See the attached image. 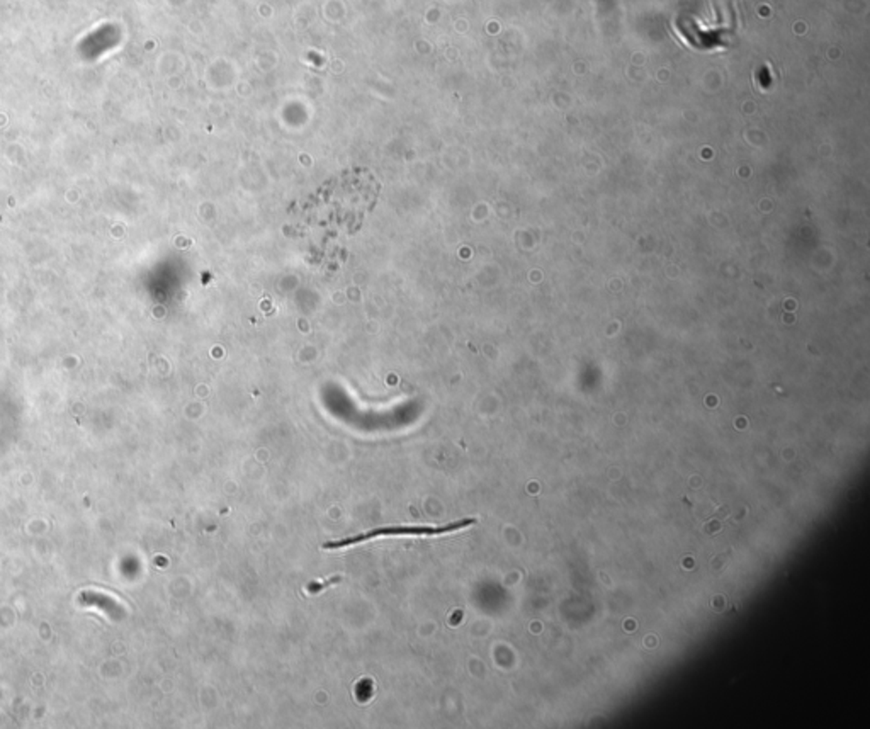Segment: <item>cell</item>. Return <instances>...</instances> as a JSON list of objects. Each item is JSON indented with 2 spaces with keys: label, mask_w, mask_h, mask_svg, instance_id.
<instances>
[{
  "label": "cell",
  "mask_w": 870,
  "mask_h": 729,
  "mask_svg": "<svg viewBox=\"0 0 870 729\" xmlns=\"http://www.w3.org/2000/svg\"><path fill=\"white\" fill-rule=\"evenodd\" d=\"M474 519H463V520H457L452 522V524H445V525H438V527H383V529H372L369 532H364V534L359 536H352V538H345L340 539V541H330L323 544V549H340V547H347V546H354V544H359V542H366L371 541V539H378V538H396V536H442V534H451V532H457L464 527H470V525L474 524Z\"/></svg>",
  "instance_id": "1"
}]
</instances>
